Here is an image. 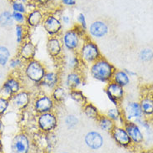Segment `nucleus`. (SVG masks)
Wrapping results in <instances>:
<instances>
[{
  "label": "nucleus",
  "instance_id": "nucleus-1",
  "mask_svg": "<svg viewBox=\"0 0 153 153\" xmlns=\"http://www.w3.org/2000/svg\"><path fill=\"white\" fill-rule=\"evenodd\" d=\"M88 35L87 31L82 29L78 25H75L60 35L63 48L70 53H76Z\"/></svg>",
  "mask_w": 153,
  "mask_h": 153
},
{
  "label": "nucleus",
  "instance_id": "nucleus-2",
  "mask_svg": "<svg viewBox=\"0 0 153 153\" xmlns=\"http://www.w3.org/2000/svg\"><path fill=\"white\" fill-rule=\"evenodd\" d=\"M115 71L114 65L104 57H100L98 60L88 66V72L92 78L105 84L112 81Z\"/></svg>",
  "mask_w": 153,
  "mask_h": 153
},
{
  "label": "nucleus",
  "instance_id": "nucleus-3",
  "mask_svg": "<svg viewBox=\"0 0 153 153\" xmlns=\"http://www.w3.org/2000/svg\"><path fill=\"white\" fill-rule=\"evenodd\" d=\"M76 53L84 66H90L94 62L98 60L100 57H102L97 43L89 37L85 39Z\"/></svg>",
  "mask_w": 153,
  "mask_h": 153
},
{
  "label": "nucleus",
  "instance_id": "nucleus-4",
  "mask_svg": "<svg viewBox=\"0 0 153 153\" xmlns=\"http://www.w3.org/2000/svg\"><path fill=\"white\" fill-rule=\"evenodd\" d=\"M47 71L48 70L46 68V66L42 62L36 59L27 62L24 68L25 76L31 82L37 86H39Z\"/></svg>",
  "mask_w": 153,
  "mask_h": 153
},
{
  "label": "nucleus",
  "instance_id": "nucleus-5",
  "mask_svg": "<svg viewBox=\"0 0 153 153\" xmlns=\"http://www.w3.org/2000/svg\"><path fill=\"white\" fill-rule=\"evenodd\" d=\"M37 125L42 133L49 134L53 132L58 126V117L53 111L38 114L37 117Z\"/></svg>",
  "mask_w": 153,
  "mask_h": 153
},
{
  "label": "nucleus",
  "instance_id": "nucleus-6",
  "mask_svg": "<svg viewBox=\"0 0 153 153\" xmlns=\"http://www.w3.org/2000/svg\"><path fill=\"white\" fill-rule=\"evenodd\" d=\"M33 107L35 112L38 115L55 111L57 103L52 97L51 94L42 92L34 98Z\"/></svg>",
  "mask_w": 153,
  "mask_h": 153
},
{
  "label": "nucleus",
  "instance_id": "nucleus-7",
  "mask_svg": "<svg viewBox=\"0 0 153 153\" xmlns=\"http://www.w3.org/2000/svg\"><path fill=\"white\" fill-rule=\"evenodd\" d=\"M42 26L49 37L60 36L63 32V24L62 23L60 17L54 13H48L45 16Z\"/></svg>",
  "mask_w": 153,
  "mask_h": 153
},
{
  "label": "nucleus",
  "instance_id": "nucleus-8",
  "mask_svg": "<svg viewBox=\"0 0 153 153\" xmlns=\"http://www.w3.org/2000/svg\"><path fill=\"white\" fill-rule=\"evenodd\" d=\"M104 92L108 100L113 104L114 107H121L125 98L124 88L114 82L113 81H111L106 84Z\"/></svg>",
  "mask_w": 153,
  "mask_h": 153
},
{
  "label": "nucleus",
  "instance_id": "nucleus-9",
  "mask_svg": "<svg viewBox=\"0 0 153 153\" xmlns=\"http://www.w3.org/2000/svg\"><path fill=\"white\" fill-rule=\"evenodd\" d=\"M62 76L58 71H47L45 75L42 78V82L39 84V88L42 90V92L51 94L54 88L58 87L62 83Z\"/></svg>",
  "mask_w": 153,
  "mask_h": 153
},
{
  "label": "nucleus",
  "instance_id": "nucleus-10",
  "mask_svg": "<svg viewBox=\"0 0 153 153\" xmlns=\"http://www.w3.org/2000/svg\"><path fill=\"white\" fill-rule=\"evenodd\" d=\"M121 108L123 111V117L126 121H132L139 118L145 117L141 108V105L139 102L136 101H129L126 103L121 105Z\"/></svg>",
  "mask_w": 153,
  "mask_h": 153
},
{
  "label": "nucleus",
  "instance_id": "nucleus-11",
  "mask_svg": "<svg viewBox=\"0 0 153 153\" xmlns=\"http://www.w3.org/2000/svg\"><path fill=\"white\" fill-rule=\"evenodd\" d=\"M47 53L53 60L58 61L63 55V45L60 36L49 37L46 44Z\"/></svg>",
  "mask_w": 153,
  "mask_h": 153
},
{
  "label": "nucleus",
  "instance_id": "nucleus-12",
  "mask_svg": "<svg viewBox=\"0 0 153 153\" xmlns=\"http://www.w3.org/2000/svg\"><path fill=\"white\" fill-rule=\"evenodd\" d=\"M84 76L81 71H69L64 77V84L68 91L73 89H80L85 85Z\"/></svg>",
  "mask_w": 153,
  "mask_h": 153
},
{
  "label": "nucleus",
  "instance_id": "nucleus-13",
  "mask_svg": "<svg viewBox=\"0 0 153 153\" xmlns=\"http://www.w3.org/2000/svg\"><path fill=\"white\" fill-rule=\"evenodd\" d=\"M110 134H111L112 139L114 140V142L122 147L127 148L132 145L131 139L123 126L116 125V126L113 128V130L111 131Z\"/></svg>",
  "mask_w": 153,
  "mask_h": 153
},
{
  "label": "nucleus",
  "instance_id": "nucleus-14",
  "mask_svg": "<svg viewBox=\"0 0 153 153\" xmlns=\"http://www.w3.org/2000/svg\"><path fill=\"white\" fill-rule=\"evenodd\" d=\"M88 35L90 38L101 39L106 37L109 32V27L102 20H96L88 27Z\"/></svg>",
  "mask_w": 153,
  "mask_h": 153
},
{
  "label": "nucleus",
  "instance_id": "nucleus-15",
  "mask_svg": "<svg viewBox=\"0 0 153 153\" xmlns=\"http://www.w3.org/2000/svg\"><path fill=\"white\" fill-rule=\"evenodd\" d=\"M13 153H29L30 140L26 134L19 133L13 137L11 143Z\"/></svg>",
  "mask_w": 153,
  "mask_h": 153
},
{
  "label": "nucleus",
  "instance_id": "nucleus-16",
  "mask_svg": "<svg viewBox=\"0 0 153 153\" xmlns=\"http://www.w3.org/2000/svg\"><path fill=\"white\" fill-rule=\"evenodd\" d=\"M123 126L125 127L129 137L131 139L132 144L140 145L143 143L145 137L141 130V126H139V125L132 121H126Z\"/></svg>",
  "mask_w": 153,
  "mask_h": 153
},
{
  "label": "nucleus",
  "instance_id": "nucleus-17",
  "mask_svg": "<svg viewBox=\"0 0 153 153\" xmlns=\"http://www.w3.org/2000/svg\"><path fill=\"white\" fill-rule=\"evenodd\" d=\"M84 142L89 149L99 150L104 145L103 136L97 131H90L84 136Z\"/></svg>",
  "mask_w": 153,
  "mask_h": 153
},
{
  "label": "nucleus",
  "instance_id": "nucleus-18",
  "mask_svg": "<svg viewBox=\"0 0 153 153\" xmlns=\"http://www.w3.org/2000/svg\"><path fill=\"white\" fill-rule=\"evenodd\" d=\"M21 91V82L17 78L9 77L2 87L0 96L4 97L5 98L10 99L13 96Z\"/></svg>",
  "mask_w": 153,
  "mask_h": 153
},
{
  "label": "nucleus",
  "instance_id": "nucleus-19",
  "mask_svg": "<svg viewBox=\"0 0 153 153\" xmlns=\"http://www.w3.org/2000/svg\"><path fill=\"white\" fill-rule=\"evenodd\" d=\"M37 53V46L31 41H24L21 44V47L19 48V56L23 61L30 62L35 59Z\"/></svg>",
  "mask_w": 153,
  "mask_h": 153
},
{
  "label": "nucleus",
  "instance_id": "nucleus-20",
  "mask_svg": "<svg viewBox=\"0 0 153 153\" xmlns=\"http://www.w3.org/2000/svg\"><path fill=\"white\" fill-rule=\"evenodd\" d=\"M10 99V102L19 109H25L31 103V95L27 91H20Z\"/></svg>",
  "mask_w": 153,
  "mask_h": 153
},
{
  "label": "nucleus",
  "instance_id": "nucleus-21",
  "mask_svg": "<svg viewBox=\"0 0 153 153\" xmlns=\"http://www.w3.org/2000/svg\"><path fill=\"white\" fill-rule=\"evenodd\" d=\"M45 15L40 9L34 8L28 13L26 17V23L30 27H37L40 24H42Z\"/></svg>",
  "mask_w": 153,
  "mask_h": 153
},
{
  "label": "nucleus",
  "instance_id": "nucleus-22",
  "mask_svg": "<svg viewBox=\"0 0 153 153\" xmlns=\"http://www.w3.org/2000/svg\"><path fill=\"white\" fill-rule=\"evenodd\" d=\"M139 103L146 118L153 117V95L146 94L142 97Z\"/></svg>",
  "mask_w": 153,
  "mask_h": 153
},
{
  "label": "nucleus",
  "instance_id": "nucleus-23",
  "mask_svg": "<svg viewBox=\"0 0 153 153\" xmlns=\"http://www.w3.org/2000/svg\"><path fill=\"white\" fill-rule=\"evenodd\" d=\"M105 115L107 117H109L111 120H112L116 123V125L123 126L125 122H126V120L123 117V113L121 107H113L109 108Z\"/></svg>",
  "mask_w": 153,
  "mask_h": 153
},
{
  "label": "nucleus",
  "instance_id": "nucleus-24",
  "mask_svg": "<svg viewBox=\"0 0 153 153\" xmlns=\"http://www.w3.org/2000/svg\"><path fill=\"white\" fill-rule=\"evenodd\" d=\"M96 122L100 130L107 133H111V131L116 126V123L109 117H107L106 115L103 114L100 115V117Z\"/></svg>",
  "mask_w": 153,
  "mask_h": 153
},
{
  "label": "nucleus",
  "instance_id": "nucleus-25",
  "mask_svg": "<svg viewBox=\"0 0 153 153\" xmlns=\"http://www.w3.org/2000/svg\"><path fill=\"white\" fill-rule=\"evenodd\" d=\"M68 90L63 85L61 84L54 88L53 92H51V96L57 104L63 103L68 97Z\"/></svg>",
  "mask_w": 153,
  "mask_h": 153
},
{
  "label": "nucleus",
  "instance_id": "nucleus-26",
  "mask_svg": "<svg viewBox=\"0 0 153 153\" xmlns=\"http://www.w3.org/2000/svg\"><path fill=\"white\" fill-rule=\"evenodd\" d=\"M65 64L69 71H81L82 68L84 66L77 53L71 54V56L67 58Z\"/></svg>",
  "mask_w": 153,
  "mask_h": 153
},
{
  "label": "nucleus",
  "instance_id": "nucleus-27",
  "mask_svg": "<svg viewBox=\"0 0 153 153\" xmlns=\"http://www.w3.org/2000/svg\"><path fill=\"white\" fill-rule=\"evenodd\" d=\"M112 81L123 88L127 87L131 82L130 76L126 74L123 69H116L112 76Z\"/></svg>",
  "mask_w": 153,
  "mask_h": 153
},
{
  "label": "nucleus",
  "instance_id": "nucleus-28",
  "mask_svg": "<svg viewBox=\"0 0 153 153\" xmlns=\"http://www.w3.org/2000/svg\"><path fill=\"white\" fill-rule=\"evenodd\" d=\"M82 113L88 118L93 120V121H97V118L100 117V115L102 114L100 112L99 109L96 107L94 104L92 103V102H89L85 104L83 107H82Z\"/></svg>",
  "mask_w": 153,
  "mask_h": 153
},
{
  "label": "nucleus",
  "instance_id": "nucleus-29",
  "mask_svg": "<svg viewBox=\"0 0 153 153\" xmlns=\"http://www.w3.org/2000/svg\"><path fill=\"white\" fill-rule=\"evenodd\" d=\"M68 97L80 107H83L88 102L87 97L81 89H73L68 92Z\"/></svg>",
  "mask_w": 153,
  "mask_h": 153
},
{
  "label": "nucleus",
  "instance_id": "nucleus-30",
  "mask_svg": "<svg viewBox=\"0 0 153 153\" xmlns=\"http://www.w3.org/2000/svg\"><path fill=\"white\" fill-rule=\"evenodd\" d=\"M14 20L13 19L12 13L9 11H4L0 13V25L2 27H9L13 24Z\"/></svg>",
  "mask_w": 153,
  "mask_h": 153
},
{
  "label": "nucleus",
  "instance_id": "nucleus-31",
  "mask_svg": "<svg viewBox=\"0 0 153 153\" xmlns=\"http://www.w3.org/2000/svg\"><path fill=\"white\" fill-rule=\"evenodd\" d=\"M64 123L69 130L74 129L79 123V118L75 114H68L64 117Z\"/></svg>",
  "mask_w": 153,
  "mask_h": 153
},
{
  "label": "nucleus",
  "instance_id": "nucleus-32",
  "mask_svg": "<svg viewBox=\"0 0 153 153\" xmlns=\"http://www.w3.org/2000/svg\"><path fill=\"white\" fill-rule=\"evenodd\" d=\"M11 53L7 47L0 46V66H6L10 61Z\"/></svg>",
  "mask_w": 153,
  "mask_h": 153
},
{
  "label": "nucleus",
  "instance_id": "nucleus-33",
  "mask_svg": "<svg viewBox=\"0 0 153 153\" xmlns=\"http://www.w3.org/2000/svg\"><path fill=\"white\" fill-rule=\"evenodd\" d=\"M139 59L143 62H148L153 59V51L151 48H143L139 53Z\"/></svg>",
  "mask_w": 153,
  "mask_h": 153
},
{
  "label": "nucleus",
  "instance_id": "nucleus-34",
  "mask_svg": "<svg viewBox=\"0 0 153 153\" xmlns=\"http://www.w3.org/2000/svg\"><path fill=\"white\" fill-rule=\"evenodd\" d=\"M16 38L18 43H23L24 42V27L23 24L16 25Z\"/></svg>",
  "mask_w": 153,
  "mask_h": 153
},
{
  "label": "nucleus",
  "instance_id": "nucleus-35",
  "mask_svg": "<svg viewBox=\"0 0 153 153\" xmlns=\"http://www.w3.org/2000/svg\"><path fill=\"white\" fill-rule=\"evenodd\" d=\"M9 105H10V99L0 96V117H2L7 111Z\"/></svg>",
  "mask_w": 153,
  "mask_h": 153
},
{
  "label": "nucleus",
  "instance_id": "nucleus-36",
  "mask_svg": "<svg viewBox=\"0 0 153 153\" xmlns=\"http://www.w3.org/2000/svg\"><path fill=\"white\" fill-rule=\"evenodd\" d=\"M76 21H77L76 25H78L82 29H83L84 31H88V23H87V19H86L84 13H78L76 16Z\"/></svg>",
  "mask_w": 153,
  "mask_h": 153
},
{
  "label": "nucleus",
  "instance_id": "nucleus-37",
  "mask_svg": "<svg viewBox=\"0 0 153 153\" xmlns=\"http://www.w3.org/2000/svg\"><path fill=\"white\" fill-rule=\"evenodd\" d=\"M23 63H24V61L19 56V57H13V58L10 59L8 65H9V68H11L12 69H18L20 67H22Z\"/></svg>",
  "mask_w": 153,
  "mask_h": 153
},
{
  "label": "nucleus",
  "instance_id": "nucleus-38",
  "mask_svg": "<svg viewBox=\"0 0 153 153\" xmlns=\"http://www.w3.org/2000/svg\"><path fill=\"white\" fill-rule=\"evenodd\" d=\"M12 8L13 12H19L22 13H25L27 12L26 5L23 4V2H19V1H14L12 4Z\"/></svg>",
  "mask_w": 153,
  "mask_h": 153
},
{
  "label": "nucleus",
  "instance_id": "nucleus-39",
  "mask_svg": "<svg viewBox=\"0 0 153 153\" xmlns=\"http://www.w3.org/2000/svg\"><path fill=\"white\" fill-rule=\"evenodd\" d=\"M13 19L18 24H23L26 21V17L24 15V13H19V12H13L12 13Z\"/></svg>",
  "mask_w": 153,
  "mask_h": 153
},
{
  "label": "nucleus",
  "instance_id": "nucleus-40",
  "mask_svg": "<svg viewBox=\"0 0 153 153\" xmlns=\"http://www.w3.org/2000/svg\"><path fill=\"white\" fill-rule=\"evenodd\" d=\"M61 4L66 7H75L76 4V0H60Z\"/></svg>",
  "mask_w": 153,
  "mask_h": 153
},
{
  "label": "nucleus",
  "instance_id": "nucleus-41",
  "mask_svg": "<svg viewBox=\"0 0 153 153\" xmlns=\"http://www.w3.org/2000/svg\"><path fill=\"white\" fill-rule=\"evenodd\" d=\"M63 25H69L71 23V18L67 14H61L59 16Z\"/></svg>",
  "mask_w": 153,
  "mask_h": 153
},
{
  "label": "nucleus",
  "instance_id": "nucleus-42",
  "mask_svg": "<svg viewBox=\"0 0 153 153\" xmlns=\"http://www.w3.org/2000/svg\"><path fill=\"white\" fill-rule=\"evenodd\" d=\"M33 1L36 3V4H38L40 6H45L52 2V0H33Z\"/></svg>",
  "mask_w": 153,
  "mask_h": 153
},
{
  "label": "nucleus",
  "instance_id": "nucleus-43",
  "mask_svg": "<svg viewBox=\"0 0 153 153\" xmlns=\"http://www.w3.org/2000/svg\"><path fill=\"white\" fill-rule=\"evenodd\" d=\"M123 70H124V71L126 72V74H127L128 76H130V77H131V76H137V73L133 72L132 70H130V69H127V68H124Z\"/></svg>",
  "mask_w": 153,
  "mask_h": 153
},
{
  "label": "nucleus",
  "instance_id": "nucleus-44",
  "mask_svg": "<svg viewBox=\"0 0 153 153\" xmlns=\"http://www.w3.org/2000/svg\"><path fill=\"white\" fill-rule=\"evenodd\" d=\"M4 131V123L2 122V120H0V137L3 135Z\"/></svg>",
  "mask_w": 153,
  "mask_h": 153
},
{
  "label": "nucleus",
  "instance_id": "nucleus-45",
  "mask_svg": "<svg viewBox=\"0 0 153 153\" xmlns=\"http://www.w3.org/2000/svg\"><path fill=\"white\" fill-rule=\"evenodd\" d=\"M21 2H23V4H27V3H28L29 2V0H21Z\"/></svg>",
  "mask_w": 153,
  "mask_h": 153
},
{
  "label": "nucleus",
  "instance_id": "nucleus-46",
  "mask_svg": "<svg viewBox=\"0 0 153 153\" xmlns=\"http://www.w3.org/2000/svg\"><path fill=\"white\" fill-rule=\"evenodd\" d=\"M59 153H69V152H59Z\"/></svg>",
  "mask_w": 153,
  "mask_h": 153
}]
</instances>
